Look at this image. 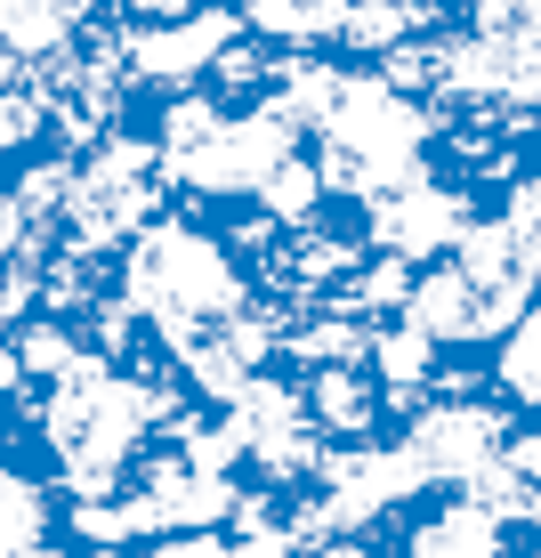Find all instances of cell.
I'll use <instances>...</instances> for the list:
<instances>
[{"instance_id": "cell-1", "label": "cell", "mask_w": 541, "mask_h": 558, "mask_svg": "<svg viewBox=\"0 0 541 558\" xmlns=\"http://www.w3.org/2000/svg\"><path fill=\"white\" fill-rule=\"evenodd\" d=\"M9 243H16V203L0 195V252H9Z\"/></svg>"}]
</instances>
